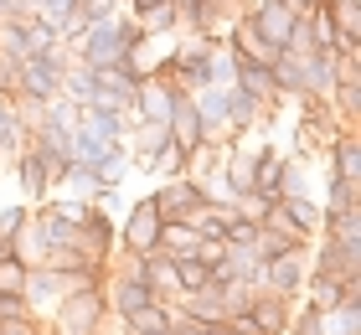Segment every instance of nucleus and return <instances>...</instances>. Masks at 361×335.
Returning <instances> with one entry per match:
<instances>
[{
    "instance_id": "f257e3e1",
    "label": "nucleus",
    "mask_w": 361,
    "mask_h": 335,
    "mask_svg": "<svg viewBox=\"0 0 361 335\" xmlns=\"http://www.w3.org/2000/svg\"><path fill=\"white\" fill-rule=\"evenodd\" d=\"M140 42H145V31H140L135 16H109V21H98L73 52H78V67H114V62L135 57Z\"/></svg>"
},
{
    "instance_id": "ea45409f",
    "label": "nucleus",
    "mask_w": 361,
    "mask_h": 335,
    "mask_svg": "<svg viewBox=\"0 0 361 335\" xmlns=\"http://www.w3.org/2000/svg\"><path fill=\"white\" fill-rule=\"evenodd\" d=\"M202 335H243L233 320H202Z\"/></svg>"
},
{
    "instance_id": "7ed1b4c3",
    "label": "nucleus",
    "mask_w": 361,
    "mask_h": 335,
    "mask_svg": "<svg viewBox=\"0 0 361 335\" xmlns=\"http://www.w3.org/2000/svg\"><path fill=\"white\" fill-rule=\"evenodd\" d=\"M62 73H68V52H42V57H26L21 62V78H16V98L21 104H47V98L62 93Z\"/></svg>"
},
{
    "instance_id": "a211bd4d",
    "label": "nucleus",
    "mask_w": 361,
    "mask_h": 335,
    "mask_svg": "<svg viewBox=\"0 0 361 335\" xmlns=\"http://www.w3.org/2000/svg\"><path fill=\"white\" fill-rule=\"evenodd\" d=\"M171 320H176V310L155 299V305H145V310H135V315H124L119 330H124V335H171Z\"/></svg>"
},
{
    "instance_id": "79ce46f5",
    "label": "nucleus",
    "mask_w": 361,
    "mask_h": 335,
    "mask_svg": "<svg viewBox=\"0 0 361 335\" xmlns=\"http://www.w3.org/2000/svg\"><path fill=\"white\" fill-rule=\"evenodd\" d=\"M284 6H289L294 16H310V11H315V6H320V0H284Z\"/></svg>"
},
{
    "instance_id": "bb28decb",
    "label": "nucleus",
    "mask_w": 361,
    "mask_h": 335,
    "mask_svg": "<svg viewBox=\"0 0 361 335\" xmlns=\"http://www.w3.org/2000/svg\"><path fill=\"white\" fill-rule=\"evenodd\" d=\"M248 248H253L258 258H284V253H294V258H310V248H300V243H289L284 232H274V227H258Z\"/></svg>"
},
{
    "instance_id": "4468645a",
    "label": "nucleus",
    "mask_w": 361,
    "mask_h": 335,
    "mask_svg": "<svg viewBox=\"0 0 361 335\" xmlns=\"http://www.w3.org/2000/svg\"><path fill=\"white\" fill-rule=\"evenodd\" d=\"M166 129H171V140H176L180 150H196V145L207 140L202 119H196V104H191V93H171V119H166Z\"/></svg>"
},
{
    "instance_id": "6e6552de",
    "label": "nucleus",
    "mask_w": 361,
    "mask_h": 335,
    "mask_svg": "<svg viewBox=\"0 0 361 335\" xmlns=\"http://www.w3.org/2000/svg\"><path fill=\"white\" fill-rule=\"evenodd\" d=\"M305 305L310 310H336L341 305V299H346V294H361V274H351V279H336V274H320V268H315V274H305Z\"/></svg>"
},
{
    "instance_id": "9b49d317",
    "label": "nucleus",
    "mask_w": 361,
    "mask_h": 335,
    "mask_svg": "<svg viewBox=\"0 0 361 335\" xmlns=\"http://www.w3.org/2000/svg\"><path fill=\"white\" fill-rule=\"evenodd\" d=\"M78 238H83V248H88L93 258H104V263L119 253V227H114L109 212H98V207L83 212V222H78Z\"/></svg>"
},
{
    "instance_id": "0eeeda50",
    "label": "nucleus",
    "mask_w": 361,
    "mask_h": 335,
    "mask_svg": "<svg viewBox=\"0 0 361 335\" xmlns=\"http://www.w3.org/2000/svg\"><path fill=\"white\" fill-rule=\"evenodd\" d=\"M11 165H16V181H21L26 201H47V191H52V160H47V150L26 140Z\"/></svg>"
},
{
    "instance_id": "f704fd0d",
    "label": "nucleus",
    "mask_w": 361,
    "mask_h": 335,
    "mask_svg": "<svg viewBox=\"0 0 361 335\" xmlns=\"http://www.w3.org/2000/svg\"><path fill=\"white\" fill-rule=\"evenodd\" d=\"M135 21H140L145 37H160V31L180 26V11H176V6H160V11H150V16H135Z\"/></svg>"
},
{
    "instance_id": "aec40b11",
    "label": "nucleus",
    "mask_w": 361,
    "mask_h": 335,
    "mask_svg": "<svg viewBox=\"0 0 361 335\" xmlns=\"http://www.w3.org/2000/svg\"><path fill=\"white\" fill-rule=\"evenodd\" d=\"M26 140H31V129L21 119V109H16L11 98H0V160H16Z\"/></svg>"
},
{
    "instance_id": "a878e982",
    "label": "nucleus",
    "mask_w": 361,
    "mask_h": 335,
    "mask_svg": "<svg viewBox=\"0 0 361 335\" xmlns=\"http://www.w3.org/2000/svg\"><path fill=\"white\" fill-rule=\"evenodd\" d=\"M279 207L289 212V222L310 232V238H320V201L315 196H279Z\"/></svg>"
},
{
    "instance_id": "37998d69",
    "label": "nucleus",
    "mask_w": 361,
    "mask_h": 335,
    "mask_svg": "<svg viewBox=\"0 0 361 335\" xmlns=\"http://www.w3.org/2000/svg\"><path fill=\"white\" fill-rule=\"evenodd\" d=\"M37 335H62V330L57 325H37Z\"/></svg>"
},
{
    "instance_id": "dca6fc26",
    "label": "nucleus",
    "mask_w": 361,
    "mask_h": 335,
    "mask_svg": "<svg viewBox=\"0 0 361 335\" xmlns=\"http://www.w3.org/2000/svg\"><path fill=\"white\" fill-rule=\"evenodd\" d=\"M284 171H289L284 150H258L253 155V196H284Z\"/></svg>"
},
{
    "instance_id": "39448f33",
    "label": "nucleus",
    "mask_w": 361,
    "mask_h": 335,
    "mask_svg": "<svg viewBox=\"0 0 361 335\" xmlns=\"http://www.w3.org/2000/svg\"><path fill=\"white\" fill-rule=\"evenodd\" d=\"M150 196H155V207H160V222H186L191 212L212 207V191L196 186V181H186V176H171L166 186L150 191Z\"/></svg>"
},
{
    "instance_id": "c03bdc74",
    "label": "nucleus",
    "mask_w": 361,
    "mask_h": 335,
    "mask_svg": "<svg viewBox=\"0 0 361 335\" xmlns=\"http://www.w3.org/2000/svg\"><path fill=\"white\" fill-rule=\"evenodd\" d=\"M217 6H222V11H227V6H233V0H217Z\"/></svg>"
},
{
    "instance_id": "c85d7f7f",
    "label": "nucleus",
    "mask_w": 361,
    "mask_h": 335,
    "mask_svg": "<svg viewBox=\"0 0 361 335\" xmlns=\"http://www.w3.org/2000/svg\"><path fill=\"white\" fill-rule=\"evenodd\" d=\"M62 98L78 104V109H88V104H93V67L68 62V73H62Z\"/></svg>"
},
{
    "instance_id": "6ab92c4d",
    "label": "nucleus",
    "mask_w": 361,
    "mask_h": 335,
    "mask_svg": "<svg viewBox=\"0 0 361 335\" xmlns=\"http://www.w3.org/2000/svg\"><path fill=\"white\" fill-rule=\"evenodd\" d=\"M222 155H227V145H217V140H202L196 150H186V181H196V186L217 181V171H222Z\"/></svg>"
},
{
    "instance_id": "ddd939ff",
    "label": "nucleus",
    "mask_w": 361,
    "mask_h": 335,
    "mask_svg": "<svg viewBox=\"0 0 361 335\" xmlns=\"http://www.w3.org/2000/svg\"><path fill=\"white\" fill-rule=\"evenodd\" d=\"M104 294H109V315H135V310H145V305H155V289L150 284H140V279H124V274H109V284H104Z\"/></svg>"
},
{
    "instance_id": "a19ab883",
    "label": "nucleus",
    "mask_w": 361,
    "mask_h": 335,
    "mask_svg": "<svg viewBox=\"0 0 361 335\" xmlns=\"http://www.w3.org/2000/svg\"><path fill=\"white\" fill-rule=\"evenodd\" d=\"M160 6H176V0H129V16H150Z\"/></svg>"
},
{
    "instance_id": "4be33fe9",
    "label": "nucleus",
    "mask_w": 361,
    "mask_h": 335,
    "mask_svg": "<svg viewBox=\"0 0 361 335\" xmlns=\"http://www.w3.org/2000/svg\"><path fill=\"white\" fill-rule=\"evenodd\" d=\"M155 253H166V258H191V253H202V238L191 232V222H160Z\"/></svg>"
},
{
    "instance_id": "4c0bfd02",
    "label": "nucleus",
    "mask_w": 361,
    "mask_h": 335,
    "mask_svg": "<svg viewBox=\"0 0 361 335\" xmlns=\"http://www.w3.org/2000/svg\"><path fill=\"white\" fill-rule=\"evenodd\" d=\"M31 222V207H0V243H16V232Z\"/></svg>"
},
{
    "instance_id": "f03ea898",
    "label": "nucleus",
    "mask_w": 361,
    "mask_h": 335,
    "mask_svg": "<svg viewBox=\"0 0 361 335\" xmlns=\"http://www.w3.org/2000/svg\"><path fill=\"white\" fill-rule=\"evenodd\" d=\"M52 325L62 335H109V294L104 289H78V294H62L52 305Z\"/></svg>"
},
{
    "instance_id": "423d86ee",
    "label": "nucleus",
    "mask_w": 361,
    "mask_h": 335,
    "mask_svg": "<svg viewBox=\"0 0 361 335\" xmlns=\"http://www.w3.org/2000/svg\"><path fill=\"white\" fill-rule=\"evenodd\" d=\"M155 243H160V207H155V196H145L129 207L124 227H119V253H155Z\"/></svg>"
},
{
    "instance_id": "393cba45",
    "label": "nucleus",
    "mask_w": 361,
    "mask_h": 335,
    "mask_svg": "<svg viewBox=\"0 0 361 335\" xmlns=\"http://www.w3.org/2000/svg\"><path fill=\"white\" fill-rule=\"evenodd\" d=\"M176 263V294H196V289H207L212 284V263L207 258H171Z\"/></svg>"
},
{
    "instance_id": "20e7f679",
    "label": "nucleus",
    "mask_w": 361,
    "mask_h": 335,
    "mask_svg": "<svg viewBox=\"0 0 361 335\" xmlns=\"http://www.w3.org/2000/svg\"><path fill=\"white\" fill-rule=\"evenodd\" d=\"M253 289L258 294H274V299H300V289H305V258H294V253L264 258L253 268Z\"/></svg>"
},
{
    "instance_id": "58836bf2",
    "label": "nucleus",
    "mask_w": 361,
    "mask_h": 335,
    "mask_svg": "<svg viewBox=\"0 0 361 335\" xmlns=\"http://www.w3.org/2000/svg\"><path fill=\"white\" fill-rule=\"evenodd\" d=\"M0 335H37V320H0Z\"/></svg>"
},
{
    "instance_id": "72a5a7b5",
    "label": "nucleus",
    "mask_w": 361,
    "mask_h": 335,
    "mask_svg": "<svg viewBox=\"0 0 361 335\" xmlns=\"http://www.w3.org/2000/svg\"><path fill=\"white\" fill-rule=\"evenodd\" d=\"M160 171H166V176H186V150H180L176 140H166V145L155 150V176Z\"/></svg>"
},
{
    "instance_id": "412c9836",
    "label": "nucleus",
    "mask_w": 361,
    "mask_h": 335,
    "mask_svg": "<svg viewBox=\"0 0 361 335\" xmlns=\"http://www.w3.org/2000/svg\"><path fill=\"white\" fill-rule=\"evenodd\" d=\"M88 171L98 176V186H119V181L129 176V145H124V140L104 145V150L93 155V165H88Z\"/></svg>"
},
{
    "instance_id": "5701e85b",
    "label": "nucleus",
    "mask_w": 361,
    "mask_h": 335,
    "mask_svg": "<svg viewBox=\"0 0 361 335\" xmlns=\"http://www.w3.org/2000/svg\"><path fill=\"white\" fill-rule=\"evenodd\" d=\"M83 124L98 134V140H104V145H114V140H129V114L124 109H83Z\"/></svg>"
},
{
    "instance_id": "2f4dec72",
    "label": "nucleus",
    "mask_w": 361,
    "mask_h": 335,
    "mask_svg": "<svg viewBox=\"0 0 361 335\" xmlns=\"http://www.w3.org/2000/svg\"><path fill=\"white\" fill-rule=\"evenodd\" d=\"M78 11H83V0H37V16H42V21H52L57 31H62V21H73Z\"/></svg>"
},
{
    "instance_id": "c756f323",
    "label": "nucleus",
    "mask_w": 361,
    "mask_h": 335,
    "mask_svg": "<svg viewBox=\"0 0 361 335\" xmlns=\"http://www.w3.org/2000/svg\"><path fill=\"white\" fill-rule=\"evenodd\" d=\"M361 181H341V176H331L325 171V207L320 212H351V207H361Z\"/></svg>"
},
{
    "instance_id": "f8f14e48",
    "label": "nucleus",
    "mask_w": 361,
    "mask_h": 335,
    "mask_svg": "<svg viewBox=\"0 0 361 335\" xmlns=\"http://www.w3.org/2000/svg\"><path fill=\"white\" fill-rule=\"evenodd\" d=\"M171 93H176V88H166L160 78H140L129 114H135L140 124H166V119H171Z\"/></svg>"
},
{
    "instance_id": "473e14b6",
    "label": "nucleus",
    "mask_w": 361,
    "mask_h": 335,
    "mask_svg": "<svg viewBox=\"0 0 361 335\" xmlns=\"http://www.w3.org/2000/svg\"><path fill=\"white\" fill-rule=\"evenodd\" d=\"M284 335H325V315L310 310V305H300V310L289 315V330Z\"/></svg>"
},
{
    "instance_id": "7c9ffc66",
    "label": "nucleus",
    "mask_w": 361,
    "mask_h": 335,
    "mask_svg": "<svg viewBox=\"0 0 361 335\" xmlns=\"http://www.w3.org/2000/svg\"><path fill=\"white\" fill-rule=\"evenodd\" d=\"M325 11L341 26V37H361V0H325Z\"/></svg>"
},
{
    "instance_id": "1a4fd4ad",
    "label": "nucleus",
    "mask_w": 361,
    "mask_h": 335,
    "mask_svg": "<svg viewBox=\"0 0 361 335\" xmlns=\"http://www.w3.org/2000/svg\"><path fill=\"white\" fill-rule=\"evenodd\" d=\"M289 315H294V299H274V294H253L243 320H248L258 335H284L289 330Z\"/></svg>"
},
{
    "instance_id": "f3484780",
    "label": "nucleus",
    "mask_w": 361,
    "mask_h": 335,
    "mask_svg": "<svg viewBox=\"0 0 361 335\" xmlns=\"http://www.w3.org/2000/svg\"><path fill=\"white\" fill-rule=\"evenodd\" d=\"M300 62H305V93L331 98L336 78H341V57H336V52H310V57H300Z\"/></svg>"
},
{
    "instance_id": "9d476101",
    "label": "nucleus",
    "mask_w": 361,
    "mask_h": 335,
    "mask_svg": "<svg viewBox=\"0 0 361 335\" xmlns=\"http://www.w3.org/2000/svg\"><path fill=\"white\" fill-rule=\"evenodd\" d=\"M248 21H253V31H258L269 47H279V52H284V37H289V26H294V11L284 6V0H253Z\"/></svg>"
},
{
    "instance_id": "2eb2a0df",
    "label": "nucleus",
    "mask_w": 361,
    "mask_h": 335,
    "mask_svg": "<svg viewBox=\"0 0 361 335\" xmlns=\"http://www.w3.org/2000/svg\"><path fill=\"white\" fill-rule=\"evenodd\" d=\"M315 268H320V274H336V279L361 274V243L325 238V248H315Z\"/></svg>"
},
{
    "instance_id": "c9c22d12",
    "label": "nucleus",
    "mask_w": 361,
    "mask_h": 335,
    "mask_svg": "<svg viewBox=\"0 0 361 335\" xmlns=\"http://www.w3.org/2000/svg\"><path fill=\"white\" fill-rule=\"evenodd\" d=\"M0 320H37V310H31V299H26V294L0 289Z\"/></svg>"
},
{
    "instance_id": "b1692460",
    "label": "nucleus",
    "mask_w": 361,
    "mask_h": 335,
    "mask_svg": "<svg viewBox=\"0 0 361 335\" xmlns=\"http://www.w3.org/2000/svg\"><path fill=\"white\" fill-rule=\"evenodd\" d=\"M145 284L155 289L160 305H171V299H176V263L166 253H150V263H145Z\"/></svg>"
},
{
    "instance_id": "cd10ccee",
    "label": "nucleus",
    "mask_w": 361,
    "mask_h": 335,
    "mask_svg": "<svg viewBox=\"0 0 361 335\" xmlns=\"http://www.w3.org/2000/svg\"><path fill=\"white\" fill-rule=\"evenodd\" d=\"M274 83H279V98H300L305 93V62L289 57V52H279L274 57Z\"/></svg>"
},
{
    "instance_id": "e433bc0d",
    "label": "nucleus",
    "mask_w": 361,
    "mask_h": 335,
    "mask_svg": "<svg viewBox=\"0 0 361 335\" xmlns=\"http://www.w3.org/2000/svg\"><path fill=\"white\" fill-rule=\"evenodd\" d=\"M26 258L21 253H11V258H0V289H16V294H21V284H26Z\"/></svg>"
}]
</instances>
